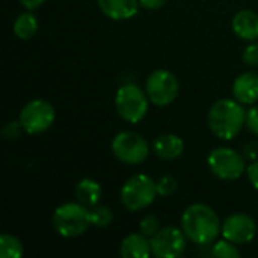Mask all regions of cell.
<instances>
[{
    "instance_id": "cell-1",
    "label": "cell",
    "mask_w": 258,
    "mask_h": 258,
    "mask_svg": "<svg viewBox=\"0 0 258 258\" xmlns=\"http://www.w3.org/2000/svg\"><path fill=\"white\" fill-rule=\"evenodd\" d=\"M221 221L218 213L201 203L189 206L181 215V230L197 245H209L216 240L221 233Z\"/></svg>"
},
{
    "instance_id": "cell-2",
    "label": "cell",
    "mask_w": 258,
    "mask_h": 258,
    "mask_svg": "<svg viewBox=\"0 0 258 258\" xmlns=\"http://www.w3.org/2000/svg\"><path fill=\"white\" fill-rule=\"evenodd\" d=\"M245 118L246 112L242 103L237 100L222 98L210 107L207 121L212 133L216 138L222 141H231L242 132Z\"/></svg>"
},
{
    "instance_id": "cell-3",
    "label": "cell",
    "mask_w": 258,
    "mask_h": 258,
    "mask_svg": "<svg viewBox=\"0 0 258 258\" xmlns=\"http://www.w3.org/2000/svg\"><path fill=\"white\" fill-rule=\"evenodd\" d=\"M51 222L56 233L65 239L79 237L92 225L89 209L77 201L65 203L56 207Z\"/></svg>"
},
{
    "instance_id": "cell-4",
    "label": "cell",
    "mask_w": 258,
    "mask_h": 258,
    "mask_svg": "<svg viewBox=\"0 0 258 258\" xmlns=\"http://www.w3.org/2000/svg\"><path fill=\"white\" fill-rule=\"evenodd\" d=\"M157 183L145 175L138 174L130 177L121 187V204L128 212H141L151 206L157 197Z\"/></svg>"
},
{
    "instance_id": "cell-5",
    "label": "cell",
    "mask_w": 258,
    "mask_h": 258,
    "mask_svg": "<svg viewBox=\"0 0 258 258\" xmlns=\"http://www.w3.org/2000/svg\"><path fill=\"white\" fill-rule=\"evenodd\" d=\"M148 101L150 98L147 92L133 83L122 85L115 95V107L118 115L130 124H136L145 118L148 112Z\"/></svg>"
},
{
    "instance_id": "cell-6",
    "label": "cell",
    "mask_w": 258,
    "mask_h": 258,
    "mask_svg": "<svg viewBox=\"0 0 258 258\" xmlns=\"http://www.w3.org/2000/svg\"><path fill=\"white\" fill-rule=\"evenodd\" d=\"M207 163H209L210 171L218 178L225 180V181L237 180L246 171L243 156L239 151L233 148H227V147L212 150L207 157Z\"/></svg>"
},
{
    "instance_id": "cell-7",
    "label": "cell",
    "mask_w": 258,
    "mask_h": 258,
    "mask_svg": "<svg viewBox=\"0 0 258 258\" xmlns=\"http://www.w3.org/2000/svg\"><path fill=\"white\" fill-rule=\"evenodd\" d=\"M54 107L45 100H32L24 104L20 112L18 121L23 130L29 135H39L47 132L54 122Z\"/></svg>"
},
{
    "instance_id": "cell-8",
    "label": "cell",
    "mask_w": 258,
    "mask_h": 258,
    "mask_svg": "<svg viewBox=\"0 0 258 258\" xmlns=\"http://www.w3.org/2000/svg\"><path fill=\"white\" fill-rule=\"evenodd\" d=\"M113 156L125 165H139L150 154L147 141L135 132H119L112 141Z\"/></svg>"
},
{
    "instance_id": "cell-9",
    "label": "cell",
    "mask_w": 258,
    "mask_h": 258,
    "mask_svg": "<svg viewBox=\"0 0 258 258\" xmlns=\"http://www.w3.org/2000/svg\"><path fill=\"white\" fill-rule=\"evenodd\" d=\"M178 80L168 70H156L145 82V92L150 101L156 106H169L178 95Z\"/></svg>"
},
{
    "instance_id": "cell-10",
    "label": "cell",
    "mask_w": 258,
    "mask_h": 258,
    "mask_svg": "<svg viewBox=\"0 0 258 258\" xmlns=\"http://www.w3.org/2000/svg\"><path fill=\"white\" fill-rule=\"evenodd\" d=\"M186 239L183 230L177 227H166L159 230L151 240V251L153 255L157 258H178L186 251Z\"/></svg>"
},
{
    "instance_id": "cell-11",
    "label": "cell",
    "mask_w": 258,
    "mask_h": 258,
    "mask_svg": "<svg viewBox=\"0 0 258 258\" xmlns=\"http://www.w3.org/2000/svg\"><path fill=\"white\" fill-rule=\"evenodd\" d=\"M221 233L224 239L233 242L234 245L249 243L257 233V225L254 219L245 213H234L222 222Z\"/></svg>"
},
{
    "instance_id": "cell-12",
    "label": "cell",
    "mask_w": 258,
    "mask_h": 258,
    "mask_svg": "<svg viewBox=\"0 0 258 258\" xmlns=\"http://www.w3.org/2000/svg\"><path fill=\"white\" fill-rule=\"evenodd\" d=\"M233 95L242 104H254L258 101V73L246 71L236 77L233 83Z\"/></svg>"
},
{
    "instance_id": "cell-13",
    "label": "cell",
    "mask_w": 258,
    "mask_h": 258,
    "mask_svg": "<svg viewBox=\"0 0 258 258\" xmlns=\"http://www.w3.org/2000/svg\"><path fill=\"white\" fill-rule=\"evenodd\" d=\"M101 12L110 20L121 21L135 17L139 11V0H97Z\"/></svg>"
},
{
    "instance_id": "cell-14",
    "label": "cell",
    "mask_w": 258,
    "mask_h": 258,
    "mask_svg": "<svg viewBox=\"0 0 258 258\" xmlns=\"http://www.w3.org/2000/svg\"><path fill=\"white\" fill-rule=\"evenodd\" d=\"M233 32L242 41H255L258 38V15L254 11H239L231 21Z\"/></svg>"
},
{
    "instance_id": "cell-15",
    "label": "cell",
    "mask_w": 258,
    "mask_h": 258,
    "mask_svg": "<svg viewBox=\"0 0 258 258\" xmlns=\"http://www.w3.org/2000/svg\"><path fill=\"white\" fill-rule=\"evenodd\" d=\"M119 254L124 258H148L151 251V240L150 237L139 233H132L125 236L119 246Z\"/></svg>"
},
{
    "instance_id": "cell-16",
    "label": "cell",
    "mask_w": 258,
    "mask_h": 258,
    "mask_svg": "<svg viewBox=\"0 0 258 258\" xmlns=\"http://www.w3.org/2000/svg\"><path fill=\"white\" fill-rule=\"evenodd\" d=\"M153 150L162 160H175L183 154L184 142L180 136L174 133H165L154 141Z\"/></svg>"
},
{
    "instance_id": "cell-17",
    "label": "cell",
    "mask_w": 258,
    "mask_h": 258,
    "mask_svg": "<svg viewBox=\"0 0 258 258\" xmlns=\"http://www.w3.org/2000/svg\"><path fill=\"white\" fill-rule=\"evenodd\" d=\"M76 201L83 204L88 209H92L98 206V201L101 198V186L92 180V178H83L77 183L74 189Z\"/></svg>"
},
{
    "instance_id": "cell-18",
    "label": "cell",
    "mask_w": 258,
    "mask_h": 258,
    "mask_svg": "<svg viewBox=\"0 0 258 258\" xmlns=\"http://www.w3.org/2000/svg\"><path fill=\"white\" fill-rule=\"evenodd\" d=\"M14 33L17 38L20 39H30L36 35L38 32V20L36 17L32 14V12H24V14H20L15 21H14Z\"/></svg>"
},
{
    "instance_id": "cell-19",
    "label": "cell",
    "mask_w": 258,
    "mask_h": 258,
    "mask_svg": "<svg viewBox=\"0 0 258 258\" xmlns=\"http://www.w3.org/2000/svg\"><path fill=\"white\" fill-rule=\"evenodd\" d=\"M24 254L23 243L12 234H2L0 237V257L2 258H21Z\"/></svg>"
},
{
    "instance_id": "cell-20",
    "label": "cell",
    "mask_w": 258,
    "mask_h": 258,
    "mask_svg": "<svg viewBox=\"0 0 258 258\" xmlns=\"http://www.w3.org/2000/svg\"><path fill=\"white\" fill-rule=\"evenodd\" d=\"M89 212H91V222L97 228H104V227L110 225V222L113 219L112 210L106 206H95V207L89 209Z\"/></svg>"
},
{
    "instance_id": "cell-21",
    "label": "cell",
    "mask_w": 258,
    "mask_h": 258,
    "mask_svg": "<svg viewBox=\"0 0 258 258\" xmlns=\"http://www.w3.org/2000/svg\"><path fill=\"white\" fill-rule=\"evenodd\" d=\"M212 254L213 257L219 258H239L240 257V251L237 249V246L224 239V240H218L213 246H212Z\"/></svg>"
},
{
    "instance_id": "cell-22",
    "label": "cell",
    "mask_w": 258,
    "mask_h": 258,
    "mask_svg": "<svg viewBox=\"0 0 258 258\" xmlns=\"http://www.w3.org/2000/svg\"><path fill=\"white\" fill-rule=\"evenodd\" d=\"M160 230V222H159V218L154 216V215H147L145 218H142L141 224H139V231L147 236V237H153L154 234H157Z\"/></svg>"
},
{
    "instance_id": "cell-23",
    "label": "cell",
    "mask_w": 258,
    "mask_h": 258,
    "mask_svg": "<svg viewBox=\"0 0 258 258\" xmlns=\"http://www.w3.org/2000/svg\"><path fill=\"white\" fill-rule=\"evenodd\" d=\"M177 180L172 175H163L159 181H157V194L160 197H168L172 195L177 190Z\"/></svg>"
},
{
    "instance_id": "cell-24",
    "label": "cell",
    "mask_w": 258,
    "mask_h": 258,
    "mask_svg": "<svg viewBox=\"0 0 258 258\" xmlns=\"http://www.w3.org/2000/svg\"><path fill=\"white\" fill-rule=\"evenodd\" d=\"M242 59L248 67H258V42H251L243 50Z\"/></svg>"
},
{
    "instance_id": "cell-25",
    "label": "cell",
    "mask_w": 258,
    "mask_h": 258,
    "mask_svg": "<svg viewBox=\"0 0 258 258\" xmlns=\"http://www.w3.org/2000/svg\"><path fill=\"white\" fill-rule=\"evenodd\" d=\"M245 124L248 127V130L251 133H254L255 136H258V106L251 107L246 112V118H245Z\"/></svg>"
},
{
    "instance_id": "cell-26",
    "label": "cell",
    "mask_w": 258,
    "mask_h": 258,
    "mask_svg": "<svg viewBox=\"0 0 258 258\" xmlns=\"http://www.w3.org/2000/svg\"><path fill=\"white\" fill-rule=\"evenodd\" d=\"M23 130V127H21V124H20V121H12V122H8L6 125H5V128H3V136L6 138V139H17L18 136H20V132Z\"/></svg>"
},
{
    "instance_id": "cell-27",
    "label": "cell",
    "mask_w": 258,
    "mask_h": 258,
    "mask_svg": "<svg viewBox=\"0 0 258 258\" xmlns=\"http://www.w3.org/2000/svg\"><path fill=\"white\" fill-rule=\"evenodd\" d=\"M246 175H248V180H249L251 186L258 190V160L252 162V163L246 168Z\"/></svg>"
},
{
    "instance_id": "cell-28",
    "label": "cell",
    "mask_w": 258,
    "mask_h": 258,
    "mask_svg": "<svg viewBox=\"0 0 258 258\" xmlns=\"http://www.w3.org/2000/svg\"><path fill=\"white\" fill-rule=\"evenodd\" d=\"M166 2H168V0H139V3H141V6H142V8H145V9H151V11H154V9H160L162 6H165V5H166Z\"/></svg>"
},
{
    "instance_id": "cell-29",
    "label": "cell",
    "mask_w": 258,
    "mask_h": 258,
    "mask_svg": "<svg viewBox=\"0 0 258 258\" xmlns=\"http://www.w3.org/2000/svg\"><path fill=\"white\" fill-rule=\"evenodd\" d=\"M44 2H45V0H18V3H20L23 8L29 9V11L38 9L41 5H44Z\"/></svg>"
}]
</instances>
